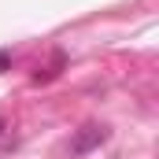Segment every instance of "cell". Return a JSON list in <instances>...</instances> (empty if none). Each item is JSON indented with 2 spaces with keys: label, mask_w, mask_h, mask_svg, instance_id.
Returning a JSON list of instances; mask_svg holds the SVG:
<instances>
[{
  "label": "cell",
  "mask_w": 159,
  "mask_h": 159,
  "mask_svg": "<svg viewBox=\"0 0 159 159\" xmlns=\"http://www.w3.org/2000/svg\"><path fill=\"white\" fill-rule=\"evenodd\" d=\"M107 141V129L104 126H96V122H89V126H81L78 133H74V141H70V152L74 156H89L93 148H100Z\"/></svg>",
  "instance_id": "6da1fadb"
},
{
  "label": "cell",
  "mask_w": 159,
  "mask_h": 159,
  "mask_svg": "<svg viewBox=\"0 0 159 159\" xmlns=\"http://www.w3.org/2000/svg\"><path fill=\"white\" fill-rule=\"evenodd\" d=\"M7 67H11V56H7V52H0V70H7Z\"/></svg>",
  "instance_id": "7a4b0ae2"
}]
</instances>
